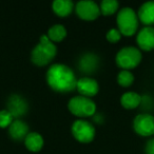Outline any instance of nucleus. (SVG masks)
Listing matches in <instances>:
<instances>
[{"label": "nucleus", "instance_id": "nucleus-1", "mask_svg": "<svg viewBox=\"0 0 154 154\" xmlns=\"http://www.w3.org/2000/svg\"><path fill=\"white\" fill-rule=\"evenodd\" d=\"M45 78L49 87L55 92L68 93L76 89V75L70 66L63 63L52 64L48 69Z\"/></svg>", "mask_w": 154, "mask_h": 154}, {"label": "nucleus", "instance_id": "nucleus-2", "mask_svg": "<svg viewBox=\"0 0 154 154\" xmlns=\"http://www.w3.org/2000/svg\"><path fill=\"white\" fill-rule=\"evenodd\" d=\"M56 54H57V48L55 43L52 42L47 35H41L39 43L33 48L31 59L36 66H43L50 63L55 58Z\"/></svg>", "mask_w": 154, "mask_h": 154}, {"label": "nucleus", "instance_id": "nucleus-3", "mask_svg": "<svg viewBox=\"0 0 154 154\" xmlns=\"http://www.w3.org/2000/svg\"><path fill=\"white\" fill-rule=\"evenodd\" d=\"M116 23L118 31L125 36H132L138 28V17L132 8L125 7L120 9L116 16Z\"/></svg>", "mask_w": 154, "mask_h": 154}, {"label": "nucleus", "instance_id": "nucleus-4", "mask_svg": "<svg viewBox=\"0 0 154 154\" xmlns=\"http://www.w3.org/2000/svg\"><path fill=\"white\" fill-rule=\"evenodd\" d=\"M68 109L73 115L78 117H89L96 113V103L88 97L77 95L69 100Z\"/></svg>", "mask_w": 154, "mask_h": 154}, {"label": "nucleus", "instance_id": "nucleus-5", "mask_svg": "<svg viewBox=\"0 0 154 154\" xmlns=\"http://www.w3.org/2000/svg\"><path fill=\"white\" fill-rule=\"evenodd\" d=\"M141 52L135 47H125L120 49L116 54V64L122 70H132L136 68L141 61Z\"/></svg>", "mask_w": 154, "mask_h": 154}, {"label": "nucleus", "instance_id": "nucleus-6", "mask_svg": "<svg viewBox=\"0 0 154 154\" xmlns=\"http://www.w3.org/2000/svg\"><path fill=\"white\" fill-rule=\"evenodd\" d=\"M71 131L76 140L82 143H88L94 139L95 128L90 122L85 119H77L73 122Z\"/></svg>", "mask_w": 154, "mask_h": 154}, {"label": "nucleus", "instance_id": "nucleus-7", "mask_svg": "<svg viewBox=\"0 0 154 154\" xmlns=\"http://www.w3.org/2000/svg\"><path fill=\"white\" fill-rule=\"evenodd\" d=\"M133 129L140 136L154 135V116L149 113H140L133 119Z\"/></svg>", "mask_w": 154, "mask_h": 154}, {"label": "nucleus", "instance_id": "nucleus-8", "mask_svg": "<svg viewBox=\"0 0 154 154\" xmlns=\"http://www.w3.org/2000/svg\"><path fill=\"white\" fill-rule=\"evenodd\" d=\"M75 11L78 17L82 20L91 21L98 18L100 15L99 5L92 0H80L75 5Z\"/></svg>", "mask_w": 154, "mask_h": 154}, {"label": "nucleus", "instance_id": "nucleus-9", "mask_svg": "<svg viewBox=\"0 0 154 154\" xmlns=\"http://www.w3.org/2000/svg\"><path fill=\"white\" fill-rule=\"evenodd\" d=\"M76 89L82 96L90 98V97L95 96L98 93L99 86L98 82L94 78L89 76H84L80 77L79 79H77Z\"/></svg>", "mask_w": 154, "mask_h": 154}, {"label": "nucleus", "instance_id": "nucleus-10", "mask_svg": "<svg viewBox=\"0 0 154 154\" xmlns=\"http://www.w3.org/2000/svg\"><path fill=\"white\" fill-rule=\"evenodd\" d=\"M7 110L13 115L14 118L24 115L28 112V103L22 96L18 94H13L9 97L7 103Z\"/></svg>", "mask_w": 154, "mask_h": 154}, {"label": "nucleus", "instance_id": "nucleus-11", "mask_svg": "<svg viewBox=\"0 0 154 154\" xmlns=\"http://www.w3.org/2000/svg\"><path fill=\"white\" fill-rule=\"evenodd\" d=\"M136 42L143 51H152L154 49V28L146 26L137 33Z\"/></svg>", "mask_w": 154, "mask_h": 154}, {"label": "nucleus", "instance_id": "nucleus-12", "mask_svg": "<svg viewBox=\"0 0 154 154\" xmlns=\"http://www.w3.org/2000/svg\"><path fill=\"white\" fill-rule=\"evenodd\" d=\"M9 130V135L11 136V138H13L14 140H21L26 137V135L29 134V126L26 122H23L22 119H14L13 122L11 124V126L8 128Z\"/></svg>", "mask_w": 154, "mask_h": 154}, {"label": "nucleus", "instance_id": "nucleus-13", "mask_svg": "<svg viewBox=\"0 0 154 154\" xmlns=\"http://www.w3.org/2000/svg\"><path fill=\"white\" fill-rule=\"evenodd\" d=\"M99 64V58L95 54L87 53L79 58L78 66L82 73H93Z\"/></svg>", "mask_w": 154, "mask_h": 154}, {"label": "nucleus", "instance_id": "nucleus-14", "mask_svg": "<svg viewBox=\"0 0 154 154\" xmlns=\"http://www.w3.org/2000/svg\"><path fill=\"white\" fill-rule=\"evenodd\" d=\"M137 17L146 26L154 24V0L147 1L140 5Z\"/></svg>", "mask_w": 154, "mask_h": 154}, {"label": "nucleus", "instance_id": "nucleus-15", "mask_svg": "<svg viewBox=\"0 0 154 154\" xmlns=\"http://www.w3.org/2000/svg\"><path fill=\"white\" fill-rule=\"evenodd\" d=\"M120 103L125 109L132 110L140 106L141 103V96L136 92H126L120 97Z\"/></svg>", "mask_w": 154, "mask_h": 154}, {"label": "nucleus", "instance_id": "nucleus-16", "mask_svg": "<svg viewBox=\"0 0 154 154\" xmlns=\"http://www.w3.org/2000/svg\"><path fill=\"white\" fill-rule=\"evenodd\" d=\"M24 145L31 152H38L43 147V138L39 133L30 132L24 138Z\"/></svg>", "mask_w": 154, "mask_h": 154}, {"label": "nucleus", "instance_id": "nucleus-17", "mask_svg": "<svg viewBox=\"0 0 154 154\" xmlns=\"http://www.w3.org/2000/svg\"><path fill=\"white\" fill-rule=\"evenodd\" d=\"M52 9L56 15L60 17H66L70 15L74 9V3L71 0H55L52 3Z\"/></svg>", "mask_w": 154, "mask_h": 154}, {"label": "nucleus", "instance_id": "nucleus-18", "mask_svg": "<svg viewBox=\"0 0 154 154\" xmlns=\"http://www.w3.org/2000/svg\"><path fill=\"white\" fill-rule=\"evenodd\" d=\"M47 36L52 42H60L62 41L66 36V29L62 24H54L48 31Z\"/></svg>", "mask_w": 154, "mask_h": 154}, {"label": "nucleus", "instance_id": "nucleus-19", "mask_svg": "<svg viewBox=\"0 0 154 154\" xmlns=\"http://www.w3.org/2000/svg\"><path fill=\"white\" fill-rule=\"evenodd\" d=\"M118 7L119 3L116 0H103L99 5L100 14L103 16H110L118 11Z\"/></svg>", "mask_w": 154, "mask_h": 154}, {"label": "nucleus", "instance_id": "nucleus-20", "mask_svg": "<svg viewBox=\"0 0 154 154\" xmlns=\"http://www.w3.org/2000/svg\"><path fill=\"white\" fill-rule=\"evenodd\" d=\"M117 82L122 87H130L134 82V75L131 73V71L122 70L117 74Z\"/></svg>", "mask_w": 154, "mask_h": 154}, {"label": "nucleus", "instance_id": "nucleus-21", "mask_svg": "<svg viewBox=\"0 0 154 154\" xmlns=\"http://www.w3.org/2000/svg\"><path fill=\"white\" fill-rule=\"evenodd\" d=\"M13 120V115L7 109L0 110V128H9Z\"/></svg>", "mask_w": 154, "mask_h": 154}, {"label": "nucleus", "instance_id": "nucleus-22", "mask_svg": "<svg viewBox=\"0 0 154 154\" xmlns=\"http://www.w3.org/2000/svg\"><path fill=\"white\" fill-rule=\"evenodd\" d=\"M106 38H107V40L109 41V42L115 43V42H117L118 40H120L122 34H120V32L118 31V29H110L107 32V34H106Z\"/></svg>", "mask_w": 154, "mask_h": 154}, {"label": "nucleus", "instance_id": "nucleus-23", "mask_svg": "<svg viewBox=\"0 0 154 154\" xmlns=\"http://www.w3.org/2000/svg\"><path fill=\"white\" fill-rule=\"evenodd\" d=\"M146 154H154V138H151L147 141L145 146Z\"/></svg>", "mask_w": 154, "mask_h": 154}]
</instances>
